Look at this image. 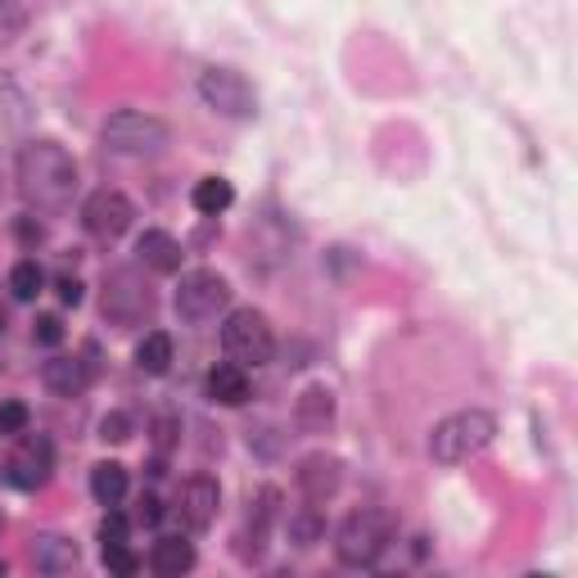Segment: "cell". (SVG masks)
Instances as JSON below:
<instances>
[{"label": "cell", "mask_w": 578, "mask_h": 578, "mask_svg": "<svg viewBox=\"0 0 578 578\" xmlns=\"http://www.w3.org/2000/svg\"><path fill=\"white\" fill-rule=\"evenodd\" d=\"M14 181L28 208H68L78 195V159H72L59 140H23L14 159Z\"/></svg>", "instance_id": "cell-1"}, {"label": "cell", "mask_w": 578, "mask_h": 578, "mask_svg": "<svg viewBox=\"0 0 578 578\" xmlns=\"http://www.w3.org/2000/svg\"><path fill=\"white\" fill-rule=\"evenodd\" d=\"M497 434V416L484 411V407H466V411H452L434 425L429 434V457L439 466H461L470 457H479Z\"/></svg>", "instance_id": "cell-2"}, {"label": "cell", "mask_w": 578, "mask_h": 578, "mask_svg": "<svg viewBox=\"0 0 578 578\" xmlns=\"http://www.w3.org/2000/svg\"><path fill=\"white\" fill-rule=\"evenodd\" d=\"M393 538H398V520H393L389 511H380V506H361V511H352V516L339 525V534H335V556H339L343 565L361 569V565H376V560L389 551Z\"/></svg>", "instance_id": "cell-3"}, {"label": "cell", "mask_w": 578, "mask_h": 578, "mask_svg": "<svg viewBox=\"0 0 578 578\" xmlns=\"http://www.w3.org/2000/svg\"><path fill=\"white\" fill-rule=\"evenodd\" d=\"M168 140H172V127L155 113H140V109H118L100 127V144L109 155H122V159H150Z\"/></svg>", "instance_id": "cell-4"}, {"label": "cell", "mask_w": 578, "mask_h": 578, "mask_svg": "<svg viewBox=\"0 0 578 578\" xmlns=\"http://www.w3.org/2000/svg\"><path fill=\"white\" fill-rule=\"evenodd\" d=\"M222 348L245 371L249 367H267V361L276 357V330H271V321L258 308H240L222 326Z\"/></svg>", "instance_id": "cell-5"}, {"label": "cell", "mask_w": 578, "mask_h": 578, "mask_svg": "<svg viewBox=\"0 0 578 578\" xmlns=\"http://www.w3.org/2000/svg\"><path fill=\"white\" fill-rule=\"evenodd\" d=\"M227 303H231V280L217 271H190L177 285V317L190 326L217 321V312H227Z\"/></svg>", "instance_id": "cell-6"}, {"label": "cell", "mask_w": 578, "mask_h": 578, "mask_svg": "<svg viewBox=\"0 0 578 578\" xmlns=\"http://www.w3.org/2000/svg\"><path fill=\"white\" fill-rule=\"evenodd\" d=\"M199 100L222 118H253L258 113V91L240 78L236 68H203L199 72Z\"/></svg>", "instance_id": "cell-7"}, {"label": "cell", "mask_w": 578, "mask_h": 578, "mask_svg": "<svg viewBox=\"0 0 578 578\" xmlns=\"http://www.w3.org/2000/svg\"><path fill=\"white\" fill-rule=\"evenodd\" d=\"M104 321H113L118 330L127 326H140L144 317H150L155 308V295H150V285H140L136 271H109L104 276Z\"/></svg>", "instance_id": "cell-8"}, {"label": "cell", "mask_w": 578, "mask_h": 578, "mask_svg": "<svg viewBox=\"0 0 578 578\" xmlns=\"http://www.w3.org/2000/svg\"><path fill=\"white\" fill-rule=\"evenodd\" d=\"M131 222H136V203H131L122 190H96V195L82 203V227H87V236L100 240V245L122 240V236L131 231Z\"/></svg>", "instance_id": "cell-9"}, {"label": "cell", "mask_w": 578, "mask_h": 578, "mask_svg": "<svg viewBox=\"0 0 578 578\" xmlns=\"http://www.w3.org/2000/svg\"><path fill=\"white\" fill-rule=\"evenodd\" d=\"M50 470H54V448H50V439H46V434H28V429H23L19 448H14L10 461H6V479H10L14 488H23V492H37V488H46Z\"/></svg>", "instance_id": "cell-10"}, {"label": "cell", "mask_w": 578, "mask_h": 578, "mask_svg": "<svg viewBox=\"0 0 578 578\" xmlns=\"http://www.w3.org/2000/svg\"><path fill=\"white\" fill-rule=\"evenodd\" d=\"M295 484H299L303 501L321 506V501H330V497L343 488V461H339V457H330V452H312V457H303V461H299Z\"/></svg>", "instance_id": "cell-11"}, {"label": "cell", "mask_w": 578, "mask_h": 578, "mask_svg": "<svg viewBox=\"0 0 578 578\" xmlns=\"http://www.w3.org/2000/svg\"><path fill=\"white\" fill-rule=\"evenodd\" d=\"M177 511H181V525H186V529L203 534V529L217 520V511H222V488H217V479H208V475L186 479V488H181V497H177Z\"/></svg>", "instance_id": "cell-12"}, {"label": "cell", "mask_w": 578, "mask_h": 578, "mask_svg": "<svg viewBox=\"0 0 578 578\" xmlns=\"http://www.w3.org/2000/svg\"><path fill=\"white\" fill-rule=\"evenodd\" d=\"M41 380H46V389L59 393V398H78V393H87V385H91V361H82V357H50L46 371H41Z\"/></svg>", "instance_id": "cell-13"}, {"label": "cell", "mask_w": 578, "mask_h": 578, "mask_svg": "<svg viewBox=\"0 0 578 578\" xmlns=\"http://www.w3.org/2000/svg\"><path fill=\"white\" fill-rule=\"evenodd\" d=\"M78 560H82L78 542L63 538V534H37L32 538V565L41 574H72V569H78Z\"/></svg>", "instance_id": "cell-14"}, {"label": "cell", "mask_w": 578, "mask_h": 578, "mask_svg": "<svg viewBox=\"0 0 578 578\" xmlns=\"http://www.w3.org/2000/svg\"><path fill=\"white\" fill-rule=\"evenodd\" d=\"M203 389H208L212 402H222V407H245L249 402V376H245V367H236V361H217V367L208 371V380H203Z\"/></svg>", "instance_id": "cell-15"}, {"label": "cell", "mask_w": 578, "mask_h": 578, "mask_svg": "<svg viewBox=\"0 0 578 578\" xmlns=\"http://www.w3.org/2000/svg\"><path fill=\"white\" fill-rule=\"evenodd\" d=\"M136 258H140V267H150V271H159V276H172V271H181V245L168 236V231H144L140 240H136Z\"/></svg>", "instance_id": "cell-16"}, {"label": "cell", "mask_w": 578, "mask_h": 578, "mask_svg": "<svg viewBox=\"0 0 578 578\" xmlns=\"http://www.w3.org/2000/svg\"><path fill=\"white\" fill-rule=\"evenodd\" d=\"M295 425H299L303 434H326V429L335 425V393H330L326 385L303 389L299 402H295Z\"/></svg>", "instance_id": "cell-17"}, {"label": "cell", "mask_w": 578, "mask_h": 578, "mask_svg": "<svg viewBox=\"0 0 578 578\" xmlns=\"http://www.w3.org/2000/svg\"><path fill=\"white\" fill-rule=\"evenodd\" d=\"M276 501H280V492H276V488H262V492H258V501L249 506V534L240 538V542H245L240 551H245V556H253V560L262 556L267 534H271V525H276Z\"/></svg>", "instance_id": "cell-18"}, {"label": "cell", "mask_w": 578, "mask_h": 578, "mask_svg": "<svg viewBox=\"0 0 578 578\" xmlns=\"http://www.w3.org/2000/svg\"><path fill=\"white\" fill-rule=\"evenodd\" d=\"M28 122H32V104H28V96H23L10 78H0V140L23 136Z\"/></svg>", "instance_id": "cell-19"}, {"label": "cell", "mask_w": 578, "mask_h": 578, "mask_svg": "<svg viewBox=\"0 0 578 578\" xmlns=\"http://www.w3.org/2000/svg\"><path fill=\"white\" fill-rule=\"evenodd\" d=\"M150 565H155V574L181 578V574H190V569H195V542H186L181 534H168V538H159V542H155Z\"/></svg>", "instance_id": "cell-20"}, {"label": "cell", "mask_w": 578, "mask_h": 578, "mask_svg": "<svg viewBox=\"0 0 578 578\" xmlns=\"http://www.w3.org/2000/svg\"><path fill=\"white\" fill-rule=\"evenodd\" d=\"M190 203H195L199 217H222V212L236 203V186H231L227 177H203V181H195Z\"/></svg>", "instance_id": "cell-21"}, {"label": "cell", "mask_w": 578, "mask_h": 578, "mask_svg": "<svg viewBox=\"0 0 578 578\" xmlns=\"http://www.w3.org/2000/svg\"><path fill=\"white\" fill-rule=\"evenodd\" d=\"M136 367L144 371V376H168V367H172V335H163V330H150L140 343H136Z\"/></svg>", "instance_id": "cell-22"}, {"label": "cell", "mask_w": 578, "mask_h": 578, "mask_svg": "<svg viewBox=\"0 0 578 578\" xmlns=\"http://www.w3.org/2000/svg\"><path fill=\"white\" fill-rule=\"evenodd\" d=\"M127 488H131L127 466H118V461H100V466L91 470V497H96L100 506H118V501L127 497Z\"/></svg>", "instance_id": "cell-23"}, {"label": "cell", "mask_w": 578, "mask_h": 578, "mask_svg": "<svg viewBox=\"0 0 578 578\" xmlns=\"http://www.w3.org/2000/svg\"><path fill=\"white\" fill-rule=\"evenodd\" d=\"M321 538H326V516L317 511L312 501L303 506V511L289 516V542H295V547H312V542H321Z\"/></svg>", "instance_id": "cell-24"}, {"label": "cell", "mask_w": 578, "mask_h": 578, "mask_svg": "<svg viewBox=\"0 0 578 578\" xmlns=\"http://www.w3.org/2000/svg\"><path fill=\"white\" fill-rule=\"evenodd\" d=\"M46 289V271L37 267V258H23V262H14V271H10V295L19 299V303H32L37 295Z\"/></svg>", "instance_id": "cell-25"}, {"label": "cell", "mask_w": 578, "mask_h": 578, "mask_svg": "<svg viewBox=\"0 0 578 578\" xmlns=\"http://www.w3.org/2000/svg\"><path fill=\"white\" fill-rule=\"evenodd\" d=\"M32 420L28 402H0V434H23Z\"/></svg>", "instance_id": "cell-26"}, {"label": "cell", "mask_w": 578, "mask_h": 578, "mask_svg": "<svg viewBox=\"0 0 578 578\" xmlns=\"http://www.w3.org/2000/svg\"><path fill=\"white\" fill-rule=\"evenodd\" d=\"M100 439H104V444H127V439H131V420H127L122 411H109V416L100 420Z\"/></svg>", "instance_id": "cell-27"}, {"label": "cell", "mask_w": 578, "mask_h": 578, "mask_svg": "<svg viewBox=\"0 0 578 578\" xmlns=\"http://www.w3.org/2000/svg\"><path fill=\"white\" fill-rule=\"evenodd\" d=\"M32 339H37L41 348H59V343H63V321H59V317H37Z\"/></svg>", "instance_id": "cell-28"}, {"label": "cell", "mask_w": 578, "mask_h": 578, "mask_svg": "<svg viewBox=\"0 0 578 578\" xmlns=\"http://www.w3.org/2000/svg\"><path fill=\"white\" fill-rule=\"evenodd\" d=\"M19 32H23V14L10 6V0H0V46H10Z\"/></svg>", "instance_id": "cell-29"}, {"label": "cell", "mask_w": 578, "mask_h": 578, "mask_svg": "<svg viewBox=\"0 0 578 578\" xmlns=\"http://www.w3.org/2000/svg\"><path fill=\"white\" fill-rule=\"evenodd\" d=\"M104 565H109L113 574H122V578L140 569V560H136V556L127 551V542H118V547H104Z\"/></svg>", "instance_id": "cell-30"}, {"label": "cell", "mask_w": 578, "mask_h": 578, "mask_svg": "<svg viewBox=\"0 0 578 578\" xmlns=\"http://www.w3.org/2000/svg\"><path fill=\"white\" fill-rule=\"evenodd\" d=\"M100 542H104V547H118V542H127V520L113 511V506H109V516L100 520Z\"/></svg>", "instance_id": "cell-31"}, {"label": "cell", "mask_w": 578, "mask_h": 578, "mask_svg": "<svg viewBox=\"0 0 578 578\" xmlns=\"http://www.w3.org/2000/svg\"><path fill=\"white\" fill-rule=\"evenodd\" d=\"M177 429H181V420H177V416H159V420H155V448H159V452H172V444H177Z\"/></svg>", "instance_id": "cell-32"}, {"label": "cell", "mask_w": 578, "mask_h": 578, "mask_svg": "<svg viewBox=\"0 0 578 578\" xmlns=\"http://www.w3.org/2000/svg\"><path fill=\"white\" fill-rule=\"evenodd\" d=\"M54 289H59V299H63L68 308H78V303H82V280H78V276H59Z\"/></svg>", "instance_id": "cell-33"}, {"label": "cell", "mask_w": 578, "mask_h": 578, "mask_svg": "<svg viewBox=\"0 0 578 578\" xmlns=\"http://www.w3.org/2000/svg\"><path fill=\"white\" fill-rule=\"evenodd\" d=\"M159 520H163V501H159L155 492H150V497H140V525H150V529H155Z\"/></svg>", "instance_id": "cell-34"}, {"label": "cell", "mask_w": 578, "mask_h": 578, "mask_svg": "<svg viewBox=\"0 0 578 578\" xmlns=\"http://www.w3.org/2000/svg\"><path fill=\"white\" fill-rule=\"evenodd\" d=\"M19 236H23L28 245H32V240H41V227H32V222H28V217H23V222H19Z\"/></svg>", "instance_id": "cell-35"}]
</instances>
